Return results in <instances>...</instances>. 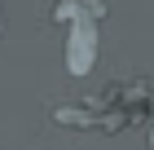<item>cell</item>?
<instances>
[{
    "label": "cell",
    "mask_w": 154,
    "mask_h": 150,
    "mask_svg": "<svg viewBox=\"0 0 154 150\" xmlns=\"http://www.w3.org/2000/svg\"><path fill=\"white\" fill-rule=\"evenodd\" d=\"M93 53H97L93 22H75L71 44H66V66H71V75H88V71H93Z\"/></svg>",
    "instance_id": "6da1fadb"
}]
</instances>
